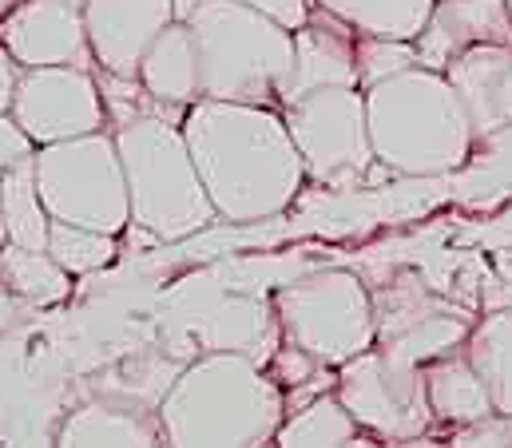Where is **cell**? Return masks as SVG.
<instances>
[{
	"label": "cell",
	"mask_w": 512,
	"mask_h": 448,
	"mask_svg": "<svg viewBox=\"0 0 512 448\" xmlns=\"http://www.w3.org/2000/svg\"><path fill=\"white\" fill-rule=\"evenodd\" d=\"M183 135L219 223L278 219L302 195L306 163L278 108L203 96L183 112Z\"/></svg>",
	"instance_id": "obj_1"
},
{
	"label": "cell",
	"mask_w": 512,
	"mask_h": 448,
	"mask_svg": "<svg viewBox=\"0 0 512 448\" xmlns=\"http://www.w3.org/2000/svg\"><path fill=\"white\" fill-rule=\"evenodd\" d=\"M163 445L258 448L286 421V389L255 353L215 349L195 357L155 405Z\"/></svg>",
	"instance_id": "obj_2"
},
{
	"label": "cell",
	"mask_w": 512,
	"mask_h": 448,
	"mask_svg": "<svg viewBox=\"0 0 512 448\" xmlns=\"http://www.w3.org/2000/svg\"><path fill=\"white\" fill-rule=\"evenodd\" d=\"M366 119L374 155L393 175H449L469 163L477 135L445 72L405 68L366 88Z\"/></svg>",
	"instance_id": "obj_3"
},
{
	"label": "cell",
	"mask_w": 512,
	"mask_h": 448,
	"mask_svg": "<svg viewBox=\"0 0 512 448\" xmlns=\"http://www.w3.org/2000/svg\"><path fill=\"white\" fill-rule=\"evenodd\" d=\"M116 147L128 179L131 226L139 234L151 242H183L219 223L179 119L131 115L116 131Z\"/></svg>",
	"instance_id": "obj_4"
},
{
	"label": "cell",
	"mask_w": 512,
	"mask_h": 448,
	"mask_svg": "<svg viewBox=\"0 0 512 448\" xmlns=\"http://www.w3.org/2000/svg\"><path fill=\"white\" fill-rule=\"evenodd\" d=\"M187 28L199 52L207 100L262 104L282 112V88L294 64V32L243 0H203Z\"/></svg>",
	"instance_id": "obj_5"
},
{
	"label": "cell",
	"mask_w": 512,
	"mask_h": 448,
	"mask_svg": "<svg viewBox=\"0 0 512 448\" xmlns=\"http://www.w3.org/2000/svg\"><path fill=\"white\" fill-rule=\"evenodd\" d=\"M274 326L282 341L306 349L318 365L338 369L342 361L374 345V298L362 274L326 266L286 282L274 294Z\"/></svg>",
	"instance_id": "obj_6"
},
{
	"label": "cell",
	"mask_w": 512,
	"mask_h": 448,
	"mask_svg": "<svg viewBox=\"0 0 512 448\" xmlns=\"http://www.w3.org/2000/svg\"><path fill=\"white\" fill-rule=\"evenodd\" d=\"M36 187L52 219L92 226L104 234H124L131 226L128 179L120 163L116 135L88 131L76 139L36 147Z\"/></svg>",
	"instance_id": "obj_7"
},
{
	"label": "cell",
	"mask_w": 512,
	"mask_h": 448,
	"mask_svg": "<svg viewBox=\"0 0 512 448\" xmlns=\"http://www.w3.org/2000/svg\"><path fill=\"white\" fill-rule=\"evenodd\" d=\"M290 139L306 163V179L318 187H358L374 167L366 92L362 88H318L282 108Z\"/></svg>",
	"instance_id": "obj_8"
},
{
	"label": "cell",
	"mask_w": 512,
	"mask_h": 448,
	"mask_svg": "<svg viewBox=\"0 0 512 448\" xmlns=\"http://www.w3.org/2000/svg\"><path fill=\"white\" fill-rule=\"evenodd\" d=\"M374 298V345L401 361H433L449 349H461L473 330V310L449 302L409 266H389L370 286Z\"/></svg>",
	"instance_id": "obj_9"
},
{
	"label": "cell",
	"mask_w": 512,
	"mask_h": 448,
	"mask_svg": "<svg viewBox=\"0 0 512 448\" xmlns=\"http://www.w3.org/2000/svg\"><path fill=\"white\" fill-rule=\"evenodd\" d=\"M334 393L354 413L362 433L374 441L409 445V441L429 437V429L437 425L429 409L425 365L389 357L378 345L338 365Z\"/></svg>",
	"instance_id": "obj_10"
},
{
	"label": "cell",
	"mask_w": 512,
	"mask_h": 448,
	"mask_svg": "<svg viewBox=\"0 0 512 448\" xmlns=\"http://www.w3.org/2000/svg\"><path fill=\"white\" fill-rule=\"evenodd\" d=\"M68 381L52 353H32L28 326L0 337V445H56Z\"/></svg>",
	"instance_id": "obj_11"
},
{
	"label": "cell",
	"mask_w": 512,
	"mask_h": 448,
	"mask_svg": "<svg viewBox=\"0 0 512 448\" xmlns=\"http://www.w3.org/2000/svg\"><path fill=\"white\" fill-rule=\"evenodd\" d=\"M12 119L32 135L36 147L76 139L88 131H104L108 100L100 80L88 68L72 64H44V68H20Z\"/></svg>",
	"instance_id": "obj_12"
},
{
	"label": "cell",
	"mask_w": 512,
	"mask_h": 448,
	"mask_svg": "<svg viewBox=\"0 0 512 448\" xmlns=\"http://www.w3.org/2000/svg\"><path fill=\"white\" fill-rule=\"evenodd\" d=\"M175 20L171 0H88L84 28L96 68L112 80H135L151 40Z\"/></svg>",
	"instance_id": "obj_13"
},
{
	"label": "cell",
	"mask_w": 512,
	"mask_h": 448,
	"mask_svg": "<svg viewBox=\"0 0 512 448\" xmlns=\"http://www.w3.org/2000/svg\"><path fill=\"white\" fill-rule=\"evenodd\" d=\"M0 36L20 68H44V64H72V68H96L84 12L52 0H20L4 20Z\"/></svg>",
	"instance_id": "obj_14"
},
{
	"label": "cell",
	"mask_w": 512,
	"mask_h": 448,
	"mask_svg": "<svg viewBox=\"0 0 512 448\" xmlns=\"http://www.w3.org/2000/svg\"><path fill=\"white\" fill-rule=\"evenodd\" d=\"M318 88H358V32L314 4L310 20L294 28V64L282 88V108Z\"/></svg>",
	"instance_id": "obj_15"
},
{
	"label": "cell",
	"mask_w": 512,
	"mask_h": 448,
	"mask_svg": "<svg viewBox=\"0 0 512 448\" xmlns=\"http://www.w3.org/2000/svg\"><path fill=\"white\" fill-rule=\"evenodd\" d=\"M417 64L445 72L473 44H512V16L505 0H433L417 32Z\"/></svg>",
	"instance_id": "obj_16"
},
{
	"label": "cell",
	"mask_w": 512,
	"mask_h": 448,
	"mask_svg": "<svg viewBox=\"0 0 512 448\" xmlns=\"http://www.w3.org/2000/svg\"><path fill=\"white\" fill-rule=\"evenodd\" d=\"M473 135L493 139L512 127V44H473L445 68Z\"/></svg>",
	"instance_id": "obj_17"
},
{
	"label": "cell",
	"mask_w": 512,
	"mask_h": 448,
	"mask_svg": "<svg viewBox=\"0 0 512 448\" xmlns=\"http://www.w3.org/2000/svg\"><path fill=\"white\" fill-rule=\"evenodd\" d=\"M56 445L64 448H131V445H163V425L155 405L96 393L80 405H72L56 429Z\"/></svg>",
	"instance_id": "obj_18"
},
{
	"label": "cell",
	"mask_w": 512,
	"mask_h": 448,
	"mask_svg": "<svg viewBox=\"0 0 512 448\" xmlns=\"http://www.w3.org/2000/svg\"><path fill=\"white\" fill-rule=\"evenodd\" d=\"M135 80H139L147 100L167 104V108H191L195 100H203L199 52H195V36H191L187 20H171L151 40Z\"/></svg>",
	"instance_id": "obj_19"
},
{
	"label": "cell",
	"mask_w": 512,
	"mask_h": 448,
	"mask_svg": "<svg viewBox=\"0 0 512 448\" xmlns=\"http://www.w3.org/2000/svg\"><path fill=\"white\" fill-rule=\"evenodd\" d=\"M425 389H429V409H433L437 425L461 429V425H473V421L497 413L481 373L473 369V361L465 353V345L425 361Z\"/></svg>",
	"instance_id": "obj_20"
},
{
	"label": "cell",
	"mask_w": 512,
	"mask_h": 448,
	"mask_svg": "<svg viewBox=\"0 0 512 448\" xmlns=\"http://www.w3.org/2000/svg\"><path fill=\"white\" fill-rule=\"evenodd\" d=\"M465 353L481 373L493 409L512 417V302L485 310L465 337Z\"/></svg>",
	"instance_id": "obj_21"
},
{
	"label": "cell",
	"mask_w": 512,
	"mask_h": 448,
	"mask_svg": "<svg viewBox=\"0 0 512 448\" xmlns=\"http://www.w3.org/2000/svg\"><path fill=\"white\" fill-rule=\"evenodd\" d=\"M274 445L286 448H338V445H366L362 425L342 405L338 393H322L310 405L286 413V421L274 433Z\"/></svg>",
	"instance_id": "obj_22"
},
{
	"label": "cell",
	"mask_w": 512,
	"mask_h": 448,
	"mask_svg": "<svg viewBox=\"0 0 512 448\" xmlns=\"http://www.w3.org/2000/svg\"><path fill=\"white\" fill-rule=\"evenodd\" d=\"M0 278L36 310H52L64 306L72 294V274L48 254V250H32V246H16L4 242L0 250Z\"/></svg>",
	"instance_id": "obj_23"
},
{
	"label": "cell",
	"mask_w": 512,
	"mask_h": 448,
	"mask_svg": "<svg viewBox=\"0 0 512 448\" xmlns=\"http://www.w3.org/2000/svg\"><path fill=\"white\" fill-rule=\"evenodd\" d=\"M32 159H36V155H32ZM32 159L16 163V167L0 179V211H4L8 242L32 246V250H48L52 215H48L44 195H40V187H36V163H32Z\"/></svg>",
	"instance_id": "obj_24"
},
{
	"label": "cell",
	"mask_w": 512,
	"mask_h": 448,
	"mask_svg": "<svg viewBox=\"0 0 512 448\" xmlns=\"http://www.w3.org/2000/svg\"><path fill=\"white\" fill-rule=\"evenodd\" d=\"M314 4L346 20L354 32L397 36V40H417V32L433 12V0H314Z\"/></svg>",
	"instance_id": "obj_25"
},
{
	"label": "cell",
	"mask_w": 512,
	"mask_h": 448,
	"mask_svg": "<svg viewBox=\"0 0 512 448\" xmlns=\"http://www.w3.org/2000/svg\"><path fill=\"white\" fill-rule=\"evenodd\" d=\"M48 254L72 274H96L104 266L116 262V234H104V230H92V226H76V223H60L52 219L48 230Z\"/></svg>",
	"instance_id": "obj_26"
},
{
	"label": "cell",
	"mask_w": 512,
	"mask_h": 448,
	"mask_svg": "<svg viewBox=\"0 0 512 448\" xmlns=\"http://www.w3.org/2000/svg\"><path fill=\"white\" fill-rule=\"evenodd\" d=\"M417 64V44L413 40H397V36H370L358 32V88H374L389 76L405 72Z\"/></svg>",
	"instance_id": "obj_27"
},
{
	"label": "cell",
	"mask_w": 512,
	"mask_h": 448,
	"mask_svg": "<svg viewBox=\"0 0 512 448\" xmlns=\"http://www.w3.org/2000/svg\"><path fill=\"white\" fill-rule=\"evenodd\" d=\"M318 369H326V365H318L306 349H298V345H290V341H282V345L270 353V365H266V373H270L282 389H294V385L310 381Z\"/></svg>",
	"instance_id": "obj_28"
},
{
	"label": "cell",
	"mask_w": 512,
	"mask_h": 448,
	"mask_svg": "<svg viewBox=\"0 0 512 448\" xmlns=\"http://www.w3.org/2000/svg\"><path fill=\"white\" fill-rule=\"evenodd\" d=\"M453 445H512V417L509 413H489L473 425L449 429Z\"/></svg>",
	"instance_id": "obj_29"
},
{
	"label": "cell",
	"mask_w": 512,
	"mask_h": 448,
	"mask_svg": "<svg viewBox=\"0 0 512 448\" xmlns=\"http://www.w3.org/2000/svg\"><path fill=\"white\" fill-rule=\"evenodd\" d=\"M32 155H36L32 135L12 119V112H0V179H4L16 163H24V159H32Z\"/></svg>",
	"instance_id": "obj_30"
},
{
	"label": "cell",
	"mask_w": 512,
	"mask_h": 448,
	"mask_svg": "<svg viewBox=\"0 0 512 448\" xmlns=\"http://www.w3.org/2000/svg\"><path fill=\"white\" fill-rule=\"evenodd\" d=\"M32 314H36V306H32V302H24V298H20V294L0 278V337L24 330V326L32 322Z\"/></svg>",
	"instance_id": "obj_31"
},
{
	"label": "cell",
	"mask_w": 512,
	"mask_h": 448,
	"mask_svg": "<svg viewBox=\"0 0 512 448\" xmlns=\"http://www.w3.org/2000/svg\"><path fill=\"white\" fill-rule=\"evenodd\" d=\"M243 4H251L258 12H266L270 20H278L282 28H302L306 20H310V8H314V0H243Z\"/></svg>",
	"instance_id": "obj_32"
},
{
	"label": "cell",
	"mask_w": 512,
	"mask_h": 448,
	"mask_svg": "<svg viewBox=\"0 0 512 448\" xmlns=\"http://www.w3.org/2000/svg\"><path fill=\"white\" fill-rule=\"evenodd\" d=\"M493 286H497V290H489V298H485L489 310H493V306H509L512 302V246L493 254Z\"/></svg>",
	"instance_id": "obj_33"
},
{
	"label": "cell",
	"mask_w": 512,
	"mask_h": 448,
	"mask_svg": "<svg viewBox=\"0 0 512 448\" xmlns=\"http://www.w3.org/2000/svg\"><path fill=\"white\" fill-rule=\"evenodd\" d=\"M16 80H20V64L8 52L4 36H0V112H12V96H16Z\"/></svg>",
	"instance_id": "obj_34"
},
{
	"label": "cell",
	"mask_w": 512,
	"mask_h": 448,
	"mask_svg": "<svg viewBox=\"0 0 512 448\" xmlns=\"http://www.w3.org/2000/svg\"><path fill=\"white\" fill-rule=\"evenodd\" d=\"M171 4H175V20H187L203 0H171Z\"/></svg>",
	"instance_id": "obj_35"
},
{
	"label": "cell",
	"mask_w": 512,
	"mask_h": 448,
	"mask_svg": "<svg viewBox=\"0 0 512 448\" xmlns=\"http://www.w3.org/2000/svg\"><path fill=\"white\" fill-rule=\"evenodd\" d=\"M16 4H20V0H0V20H4V16H8Z\"/></svg>",
	"instance_id": "obj_36"
},
{
	"label": "cell",
	"mask_w": 512,
	"mask_h": 448,
	"mask_svg": "<svg viewBox=\"0 0 512 448\" xmlns=\"http://www.w3.org/2000/svg\"><path fill=\"white\" fill-rule=\"evenodd\" d=\"M52 4H68V8H80V12H84V4H88V0H52Z\"/></svg>",
	"instance_id": "obj_37"
},
{
	"label": "cell",
	"mask_w": 512,
	"mask_h": 448,
	"mask_svg": "<svg viewBox=\"0 0 512 448\" xmlns=\"http://www.w3.org/2000/svg\"><path fill=\"white\" fill-rule=\"evenodd\" d=\"M4 242H8V230H4V211H0V250H4Z\"/></svg>",
	"instance_id": "obj_38"
},
{
	"label": "cell",
	"mask_w": 512,
	"mask_h": 448,
	"mask_svg": "<svg viewBox=\"0 0 512 448\" xmlns=\"http://www.w3.org/2000/svg\"><path fill=\"white\" fill-rule=\"evenodd\" d=\"M505 4H509V16H512V0H505Z\"/></svg>",
	"instance_id": "obj_39"
}]
</instances>
